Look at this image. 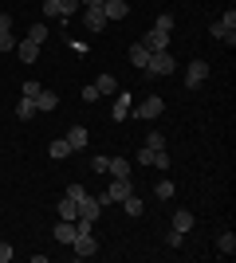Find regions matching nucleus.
Listing matches in <instances>:
<instances>
[{"label": "nucleus", "instance_id": "obj_1", "mask_svg": "<svg viewBox=\"0 0 236 263\" xmlns=\"http://www.w3.org/2000/svg\"><path fill=\"white\" fill-rule=\"evenodd\" d=\"M40 12H44L47 20H71V16L79 12V0H44Z\"/></svg>", "mask_w": 236, "mask_h": 263}, {"label": "nucleus", "instance_id": "obj_2", "mask_svg": "<svg viewBox=\"0 0 236 263\" xmlns=\"http://www.w3.org/2000/svg\"><path fill=\"white\" fill-rule=\"evenodd\" d=\"M173 67H177V63H173V55H169V51H154L142 71H146V79H157V75H173Z\"/></svg>", "mask_w": 236, "mask_h": 263}, {"label": "nucleus", "instance_id": "obj_3", "mask_svg": "<svg viewBox=\"0 0 236 263\" xmlns=\"http://www.w3.org/2000/svg\"><path fill=\"white\" fill-rule=\"evenodd\" d=\"M166 110V102H161V95H146V99L134 106V118H142V122H154L157 114Z\"/></svg>", "mask_w": 236, "mask_h": 263}, {"label": "nucleus", "instance_id": "obj_4", "mask_svg": "<svg viewBox=\"0 0 236 263\" xmlns=\"http://www.w3.org/2000/svg\"><path fill=\"white\" fill-rule=\"evenodd\" d=\"M71 252H75L79 259H90V255L99 252V240H95V232H79L75 240H71Z\"/></svg>", "mask_w": 236, "mask_h": 263}, {"label": "nucleus", "instance_id": "obj_5", "mask_svg": "<svg viewBox=\"0 0 236 263\" xmlns=\"http://www.w3.org/2000/svg\"><path fill=\"white\" fill-rule=\"evenodd\" d=\"M205 79H209V63H205V59H193L189 63V71H185V87L189 90H197L205 83Z\"/></svg>", "mask_w": 236, "mask_h": 263}, {"label": "nucleus", "instance_id": "obj_6", "mask_svg": "<svg viewBox=\"0 0 236 263\" xmlns=\"http://www.w3.org/2000/svg\"><path fill=\"white\" fill-rule=\"evenodd\" d=\"M142 47H146L150 55H154V51H169V32H157V28H150V32L142 35Z\"/></svg>", "mask_w": 236, "mask_h": 263}, {"label": "nucleus", "instance_id": "obj_7", "mask_svg": "<svg viewBox=\"0 0 236 263\" xmlns=\"http://www.w3.org/2000/svg\"><path fill=\"white\" fill-rule=\"evenodd\" d=\"M130 193H134V189H130V177H111V189H106V200H111V204L126 200Z\"/></svg>", "mask_w": 236, "mask_h": 263}, {"label": "nucleus", "instance_id": "obj_8", "mask_svg": "<svg viewBox=\"0 0 236 263\" xmlns=\"http://www.w3.org/2000/svg\"><path fill=\"white\" fill-rule=\"evenodd\" d=\"M83 24H87V32H90V35H102L111 20L102 16V8H87V12H83Z\"/></svg>", "mask_w": 236, "mask_h": 263}, {"label": "nucleus", "instance_id": "obj_9", "mask_svg": "<svg viewBox=\"0 0 236 263\" xmlns=\"http://www.w3.org/2000/svg\"><path fill=\"white\" fill-rule=\"evenodd\" d=\"M130 106H134V95H122V90H114V106H111V118H114V122L130 118Z\"/></svg>", "mask_w": 236, "mask_h": 263}, {"label": "nucleus", "instance_id": "obj_10", "mask_svg": "<svg viewBox=\"0 0 236 263\" xmlns=\"http://www.w3.org/2000/svg\"><path fill=\"white\" fill-rule=\"evenodd\" d=\"M0 51H16V35H12V16L0 12Z\"/></svg>", "mask_w": 236, "mask_h": 263}, {"label": "nucleus", "instance_id": "obj_11", "mask_svg": "<svg viewBox=\"0 0 236 263\" xmlns=\"http://www.w3.org/2000/svg\"><path fill=\"white\" fill-rule=\"evenodd\" d=\"M102 16H106V20H126V16H130V4H126V0H102Z\"/></svg>", "mask_w": 236, "mask_h": 263}, {"label": "nucleus", "instance_id": "obj_12", "mask_svg": "<svg viewBox=\"0 0 236 263\" xmlns=\"http://www.w3.org/2000/svg\"><path fill=\"white\" fill-rule=\"evenodd\" d=\"M87 142H90L87 126H71V130H67V145H71V154H75V149H87Z\"/></svg>", "mask_w": 236, "mask_h": 263}, {"label": "nucleus", "instance_id": "obj_13", "mask_svg": "<svg viewBox=\"0 0 236 263\" xmlns=\"http://www.w3.org/2000/svg\"><path fill=\"white\" fill-rule=\"evenodd\" d=\"M99 212H102V204H99L95 197H90V193H87L83 200H79V216H83V220H99ZM79 216H75V220H79Z\"/></svg>", "mask_w": 236, "mask_h": 263}, {"label": "nucleus", "instance_id": "obj_14", "mask_svg": "<svg viewBox=\"0 0 236 263\" xmlns=\"http://www.w3.org/2000/svg\"><path fill=\"white\" fill-rule=\"evenodd\" d=\"M51 236H56L59 243H71V240L79 236V232H75V220H59L56 228H51Z\"/></svg>", "mask_w": 236, "mask_h": 263}, {"label": "nucleus", "instance_id": "obj_15", "mask_svg": "<svg viewBox=\"0 0 236 263\" xmlns=\"http://www.w3.org/2000/svg\"><path fill=\"white\" fill-rule=\"evenodd\" d=\"M56 106H59V95H51V90H40V95H35V110H40V114H51Z\"/></svg>", "mask_w": 236, "mask_h": 263}, {"label": "nucleus", "instance_id": "obj_16", "mask_svg": "<svg viewBox=\"0 0 236 263\" xmlns=\"http://www.w3.org/2000/svg\"><path fill=\"white\" fill-rule=\"evenodd\" d=\"M16 55H20V63H35V59H40V44L24 40V44H16Z\"/></svg>", "mask_w": 236, "mask_h": 263}, {"label": "nucleus", "instance_id": "obj_17", "mask_svg": "<svg viewBox=\"0 0 236 263\" xmlns=\"http://www.w3.org/2000/svg\"><path fill=\"white\" fill-rule=\"evenodd\" d=\"M35 114H40V110H35V99H28V95H24V99L16 102V118H20V122H32Z\"/></svg>", "mask_w": 236, "mask_h": 263}, {"label": "nucleus", "instance_id": "obj_18", "mask_svg": "<svg viewBox=\"0 0 236 263\" xmlns=\"http://www.w3.org/2000/svg\"><path fill=\"white\" fill-rule=\"evenodd\" d=\"M209 32H213V40H221V44H228V47L236 44V32H232V28H225V24H221V20H216L213 28H209Z\"/></svg>", "mask_w": 236, "mask_h": 263}, {"label": "nucleus", "instance_id": "obj_19", "mask_svg": "<svg viewBox=\"0 0 236 263\" xmlns=\"http://www.w3.org/2000/svg\"><path fill=\"white\" fill-rule=\"evenodd\" d=\"M47 157H56V161H63V157H71V145H67V138H56V142L47 145Z\"/></svg>", "mask_w": 236, "mask_h": 263}, {"label": "nucleus", "instance_id": "obj_20", "mask_svg": "<svg viewBox=\"0 0 236 263\" xmlns=\"http://www.w3.org/2000/svg\"><path fill=\"white\" fill-rule=\"evenodd\" d=\"M106 173H111V177H130V157H111Z\"/></svg>", "mask_w": 236, "mask_h": 263}, {"label": "nucleus", "instance_id": "obj_21", "mask_svg": "<svg viewBox=\"0 0 236 263\" xmlns=\"http://www.w3.org/2000/svg\"><path fill=\"white\" fill-rule=\"evenodd\" d=\"M169 228L189 232V228H193V212H189V209H177V212H173V224H169Z\"/></svg>", "mask_w": 236, "mask_h": 263}, {"label": "nucleus", "instance_id": "obj_22", "mask_svg": "<svg viewBox=\"0 0 236 263\" xmlns=\"http://www.w3.org/2000/svg\"><path fill=\"white\" fill-rule=\"evenodd\" d=\"M216 252H221V255L236 252V236H232V232H221V236H216Z\"/></svg>", "mask_w": 236, "mask_h": 263}, {"label": "nucleus", "instance_id": "obj_23", "mask_svg": "<svg viewBox=\"0 0 236 263\" xmlns=\"http://www.w3.org/2000/svg\"><path fill=\"white\" fill-rule=\"evenodd\" d=\"M130 63H134V67H146L150 63V51L142 47V40H134V47H130Z\"/></svg>", "mask_w": 236, "mask_h": 263}, {"label": "nucleus", "instance_id": "obj_24", "mask_svg": "<svg viewBox=\"0 0 236 263\" xmlns=\"http://www.w3.org/2000/svg\"><path fill=\"white\" fill-rule=\"evenodd\" d=\"M95 87H99V95H114V90H118V79H114V75H99V79H95Z\"/></svg>", "mask_w": 236, "mask_h": 263}, {"label": "nucleus", "instance_id": "obj_25", "mask_svg": "<svg viewBox=\"0 0 236 263\" xmlns=\"http://www.w3.org/2000/svg\"><path fill=\"white\" fill-rule=\"evenodd\" d=\"M75 216H79V204L71 197H63L59 200V220H75Z\"/></svg>", "mask_w": 236, "mask_h": 263}, {"label": "nucleus", "instance_id": "obj_26", "mask_svg": "<svg viewBox=\"0 0 236 263\" xmlns=\"http://www.w3.org/2000/svg\"><path fill=\"white\" fill-rule=\"evenodd\" d=\"M118 204H122V209L130 212V216H142V209H146V204H142V200H138L134 193H130V197H126V200H118Z\"/></svg>", "mask_w": 236, "mask_h": 263}, {"label": "nucleus", "instance_id": "obj_27", "mask_svg": "<svg viewBox=\"0 0 236 263\" xmlns=\"http://www.w3.org/2000/svg\"><path fill=\"white\" fill-rule=\"evenodd\" d=\"M28 40H32V44H44L47 40V24H32V28H28Z\"/></svg>", "mask_w": 236, "mask_h": 263}, {"label": "nucleus", "instance_id": "obj_28", "mask_svg": "<svg viewBox=\"0 0 236 263\" xmlns=\"http://www.w3.org/2000/svg\"><path fill=\"white\" fill-rule=\"evenodd\" d=\"M154 193H157L161 200H169L173 193H177V185H173V181H157V185H154Z\"/></svg>", "mask_w": 236, "mask_h": 263}, {"label": "nucleus", "instance_id": "obj_29", "mask_svg": "<svg viewBox=\"0 0 236 263\" xmlns=\"http://www.w3.org/2000/svg\"><path fill=\"white\" fill-rule=\"evenodd\" d=\"M161 154V149H150V145H142V149H138L134 154V161H142V165H154V157Z\"/></svg>", "mask_w": 236, "mask_h": 263}, {"label": "nucleus", "instance_id": "obj_30", "mask_svg": "<svg viewBox=\"0 0 236 263\" xmlns=\"http://www.w3.org/2000/svg\"><path fill=\"white\" fill-rule=\"evenodd\" d=\"M154 28L157 32H173V12H161V16L154 20Z\"/></svg>", "mask_w": 236, "mask_h": 263}, {"label": "nucleus", "instance_id": "obj_31", "mask_svg": "<svg viewBox=\"0 0 236 263\" xmlns=\"http://www.w3.org/2000/svg\"><path fill=\"white\" fill-rule=\"evenodd\" d=\"M146 145H150V149H166V134L150 130V134H146Z\"/></svg>", "mask_w": 236, "mask_h": 263}, {"label": "nucleus", "instance_id": "obj_32", "mask_svg": "<svg viewBox=\"0 0 236 263\" xmlns=\"http://www.w3.org/2000/svg\"><path fill=\"white\" fill-rule=\"evenodd\" d=\"M181 240H185V232H177V228L166 232V243H169V248H181Z\"/></svg>", "mask_w": 236, "mask_h": 263}, {"label": "nucleus", "instance_id": "obj_33", "mask_svg": "<svg viewBox=\"0 0 236 263\" xmlns=\"http://www.w3.org/2000/svg\"><path fill=\"white\" fill-rule=\"evenodd\" d=\"M102 95H99V87H95V83H90V87H83V102H99Z\"/></svg>", "mask_w": 236, "mask_h": 263}, {"label": "nucleus", "instance_id": "obj_34", "mask_svg": "<svg viewBox=\"0 0 236 263\" xmlns=\"http://www.w3.org/2000/svg\"><path fill=\"white\" fill-rule=\"evenodd\" d=\"M106 165H111V157H90V169H95V173H106Z\"/></svg>", "mask_w": 236, "mask_h": 263}, {"label": "nucleus", "instance_id": "obj_35", "mask_svg": "<svg viewBox=\"0 0 236 263\" xmlns=\"http://www.w3.org/2000/svg\"><path fill=\"white\" fill-rule=\"evenodd\" d=\"M67 197H71V200H75V204H79V200L87 197V189H83V185H71V189H67Z\"/></svg>", "mask_w": 236, "mask_h": 263}, {"label": "nucleus", "instance_id": "obj_36", "mask_svg": "<svg viewBox=\"0 0 236 263\" xmlns=\"http://www.w3.org/2000/svg\"><path fill=\"white\" fill-rule=\"evenodd\" d=\"M221 24H225V28H232V32H236V12H232V8H228V12H225V16H221Z\"/></svg>", "mask_w": 236, "mask_h": 263}, {"label": "nucleus", "instance_id": "obj_37", "mask_svg": "<svg viewBox=\"0 0 236 263\" xmlns=\"http://www.w3.org/2000/svg\"><path fill=\"white\" fill-rule=\"evenodd\" d=\"M154 165H157V169H169V154H166V149H161V154L154 157Z\"/></svg>", "mask_w": 236, "mask_h": 263}, {"label": "nucleus", "instance_id": "obj_38", "mask_svg": "<svg viewBox=\"0 0 236 263\" xmlns=\"http://www.w3.org/2000/svg\"><path fill=\"white\" fill-rule=\"evenodd\" d=\"M12 259V243H0V263H8Z\"/></svg>", "mask_w": 236, "mask_h": 263}, {"label": "nucleus", "instance_id": "obj_39", "mask_svg": "<svg viewBox=\"0 0 236 263\" xmlns=\"http://www.w3.org/2000/svg\"><path fill=\"white\" fill-rule=\"evenodd\" d=\"M83 8H102V0H79Z\"/></svg>", "mask_w": 236, "mask_h": 263}]
</instances>
